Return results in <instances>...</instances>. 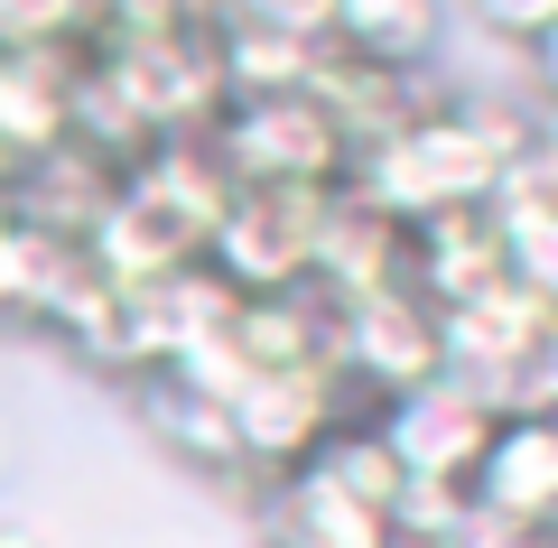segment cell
<instances>
[{
    "label": "cell",
    "mask_w": 558,
    "mask_h": 548,
    "mask_svg": "<svg viewBox=\"0 0 558 548\" xmlns=\"http://www.w3.org/2000/svg\"><path fill=\"white\" fill-rule=\"evenodd\" d=\"M260 539L270 548H391V521L299 465V474H279V484L260 492Z\"/></svg>",
    "instance_id": "obj_14"
},
{
    "label": "cell",
    "mask_w": 558,
    "mask_h": 548,
    "mask_svg": "<svg viewBox=\"0 0 558 548\" xmlns=\"http://www.w3.org/2000/svg\"><path fill=\"white\" fill-rule=\"evenodd\" d=\"M438 38H447V0H336V38L326 47L381 65V75H418L438 57Z\"/></svg>",
    "instance_id": "obj_15"
},
{
    "label": "cell",
    "mask_w": 558,
    "mask_h": 548,
    "mask_svg": "<svg viewBox=\"0 0 558 548\" xmlns=\"http://www.w3.org/2000/svg\"><path fill=\"white\" fill-rule=\"evenodd\" d=\"M336 186H233V205L205 233V270L233 297H279L317 279V223Z\"/></svg>",
    "instance_id": "obj_4"
},
{
    "label": "cell",
    "mask_w": 558,
    "mask_h": 548,
    "mask_svg": "<svg viewBox=\"0 0 558 548\" xmlns=\"http://www.w3.org/2000/svg\"><path fill=\"white\" fill-rule=\"evenodd\" d=\"M307 474H326L336 492H354V502H363V511H381V521H391V511H400V492H410V474L391 465V447H381L373 410H363V418H344V428L326 437L317 455H307Z\"/></svg>",
    "instance_id": "obj_17"
},
{
    "label": "cell",
    "mask_w": 558,
    "mask_h": 548,
    "mask_svg": "<svg viewBox=\"0 0 558 548\" xmlns=\"http://www.w3.org/2000/svg\"><path fill=\"white\" fill-rule=\"evenodd\" d=\"M223 28H270V38L326 47V38H336V0H233Z\"/></svg>",
    "instance_id": "obj_19"
},
{
    "label": "cell",
    "mask_w": 558,
    "mask_h": 548,
    "mask_svg": "<svg viewBox=\"0 0 558 548\" xmlns=\"http://www.w3.org/2000/svg\"><path fill=\"white\" fill-rule=\"evenodd\" d=\"M0 548H38V539H20V529H0Z\"/></svg>",
    "instance_id": "obj_24"
},
{
    "label": "cell",
    "mask_w": 558,
    "mask_h": 548,
    "mask_svg": "<svg viewBox=\"0 0 558 548\" xmlns=\"http://www.w3.org/2000/svg\"><path fill=\"white\" fill-rule=\"evenodd\" d=\"M465 492H475L494 521L558 539V418L549 410L494 418V447H484V465H475V484H465Z\"/></svg>",
    "instance_id": "obj_9"
},
{
    "label": "cell",
    "mask_w": 558,
    "mask_h": 548,
    "mask_svg": "<svg viewBox=\"0 0 558 548\" xmlns=\"http://www.w3.org/2000/svg\"><path fill=\"white\" fill-rule=\"evenodd\" d=\"M205 149L223 158L233 186H344V168H354V139L336 131V112H326L307 84L299 94L223 102L215 131H205Z\"/></svg>",
    "instance_id": "obj_2"
},
{
    "label": "cell",
    "mask_w": 558,
    "mask_h": 548,
    "mask_svg": "<svg viewBox=\"0 0 558 548\" xmlns=\"http://www.w3.org/2000/svg\"><path fill=\"white\" fill-rule=\"evenodd\" d=\"M10 215H20V196H10V186H0V223H10Z\"/></svg>",
    "instance_id": "obj_23"
},
{
    "label": "cell",
    "mask_w": 558,
    "mask_h": 548,
    "mask_svg": "<svg viewBox=\"0 0 558 548\" xmlns=\"http://www.w3.org/2000/svg\"><path fill=\"white\" fill-rule=\"evenodd\" d=\"M400 289L418 297L428 316L465 307V297L502 289V242L484 205H457V215H418L400 223Z\"/></svg>",
    "instance_id": "obj_8"
},
{
    "label": "cell",
    "mask_w": 558,
    "mask_h": 548,
    "mask_svg": "<svg viewBox=\"0 0 558 548\" xmlns=\"http://www.w3.org/2000/svg\"><path fill=\"white\" fill-rule=\"evenodd\" d=\"M336 373H344V391H354L363 410L418 391L428 373H447L438 316L418 307L410 289H373V297H354V307H336Z\"/></svg>",
    "instance_id": "obj_7"
},
{
    "label": "cell",
    "mask_w": 558,
    "mask_h": 548,
    "mask_svg": "<svg viewBox=\"0 0 558 548\" xmlns=\"http://www.w3.org/2000/svg\"><path fill=\"white\" fill-rule=\"evenodd\" d=\"M65 75H75V47L65 57H0V186L10 196L47 149H65Z\"/></svg>",
    "instance_id": "obj_12"
},
{
    "label": "cell",
    "mask_w": 558,
    "mask_h": 548,
    "mask_svg": "<svg viewBox=\"0 0 558 548\" xmlns=\"http://www.w3.org/2000/svg\"><path fill=\"white\" fill-rule=\"evenodd\" d=\"M531 65H539V94H549V112H558V28L531 38Z\"/></svg>",
    "instance_id": "obj_21"
},
{
    "label": "cell",
    "mask_w": 558,
    "mask_h": 548,
    "mask_svg": "<svg viewBox=\"0 0 558 548\" xmlns=\"http://www.w3.org/2000/svg\"><path fill=\"white\" fill-rule=\"evenodd\" d=\"M307 289L336 297V307H354V297H373V289H400V223L336 186V196H326V223H317V279H307Z\"/></svg>",
    "instance_id": "obj_13"
},
{
    "label": "cell",
    "mask_w": 558,
    "mask_h": 548,
    "mask_svg": "<svg viewBox=\"0 0 558 548\" xmlns=\"http://www.w3.org/2000/svg\"><path fill=\"white\" fill-rule=\"evenodd\" d=\"M521 158H531L521 112H502V102H418L400 131L354 149L344 196H363L391 223H418V215H457V205H494V186Z\"/></svg>",
    "instance_id": "obj_1"
},
{
    "label": "cell",
    "mask_w": 558,
    "mask_h": 548,
    "mask_svg": "<svg viewBox=\"0 0 558 548\" xmlns=\"http://www.w3.org/2000/svg\"><path fill=\"white\" fill-rule=\"evenodd\" d=\"M484 215H494V242H502V279L558 316V176H539V158H521Z\"/></svg>",
    "instance_id": "obj_11"
},
{
    "label": "cell",
    "mask_w": 558,
    "mask_h": 548,
    "mask_svg": "<svg viewBox=\"0 0 558 548\" xmlns=\"http://www.w3.org/2000/svg\"><path fill=\"white\" fill-rule=\"evenodd\" d=\"M531 158L539 176H558V112H531Z\"/></svg>",
    "instance_id": "obj_22"
},
{
    "label": "cell",
    "mask_w": 558,
    "mask_h": 548,
    "mask_svg": "<svg viewBox=\"0 0 558 548\" xmlns=\"http://www.w3.org/2000/svg\"><path fill=\"white\" fill-rule=\"evenodd\" d=\"M94 38L84 0H0V57H65Z\"/></svg>",
    "instance_id": "obj_18"
},
{
    "label": "cell",
    "mask_w": 558,
    "mask_h": 548,
    "mask_svg": "<svg viewBox=\"0 0 558 548\" xmlns=\"http://www.w3.org/2000/svg\"><path fill=\"white\" fill-rule=\"evenodd\" d=\"M65 270H75V242H57V233L10 215L0 223V326H47Z\"/></svg>",
    "instance_id": "obj_16"
},
{
    "label": "cell",
    "mask_w": 558,
    "mask_h": 548,
    "mask_svg": "<svg viewBox=\"0 0 558 548\" xmlns=\"http://www.w3.org/2000/svg\"><path fill=\"white\" fill-rule=\"evenodd\" d=\"M475 20L494 28V38H521V47H531L539 28H558V0H475Z\"/></svg>",
    "instance_id": "obj_20"
},
{
    "label": "cell",
    "mask_w": 558,
    "mask_h": 548,
    "mask_svg": "<svg viewBox=\"0 0 558 548\" xmlns=\"http://www.w3.org/2000/svg\"><path fill=\"white\" fill-rule=\"evenodd\" d=\"M549 548H558V539H549Z\"/></svg>",
    "instance_id": "obj_25"
},
{
    "label": "cell",
    "mask_w": 558,
    "mask_h": 548,
    "mask_svg": "<svg viewBox=\"0 0 558 548\" xmlns=\"http://www.w3.org/2000/svg\"><path fill=\"white\" fill-rule=\"evenodd\" d=\"M131 400H140V428L159 437L168 455H178L186 474H215V484H233L242 474V447H233V400H215V391H196L186 373H140L131 381Z\"/></svg>",
    "instance_id": "obj_10"
},
{
    "label": "cell",
    "mask_w": 558,
    "mask_h": 548,
    "mask_svg": "<svg viewBox=\"0 0 558 548\" xmlns=\"http://www.w3.org/2000/svg\"><path fill=\"white\" fill-rule=\"evenodd\" d=\"M149 139H205L223 112V57L205 28H131V38H84Z\"/></svg>",
    "instance_id": "obj_3"
},
{
    "label": "cell",
    "mask_w": 558,
    "mask_h": 548,
    "mask_svg": "<svg viewBox=\"0 0 558 548\" xmlns=\"http://www.w3.org/2000/svg\"><path fill=\"white\" fill-rule=\"evenodd\" d=\"M363 418V400L344 391L336 363H289V373H252L233 391V447H242V474L279 484V474H299L326 437Z\"/></svg>",
    "instance_id": "obj_5"
},
{
    "label": "cell",
    "mask_w": 558,
    "mask_h": 548,
    "mask_svg": "<svg viewBox=\"0 0 558 548\" xmlns=\"http://www.w3.org/2000/svg\"><path fill=\"white\" fill-rule=\"evenodd\" d=\"M373 428H381V447H391V465L410 474V484H438V492H465L475 465H484V447H494V410H484L457 373H428L418 391L381 400Z\"/></svg>",
    "instance_id": "obj_6"
}]
</instances>
